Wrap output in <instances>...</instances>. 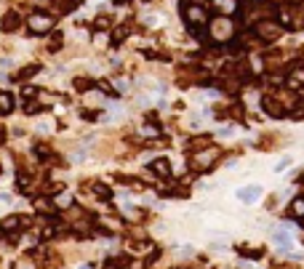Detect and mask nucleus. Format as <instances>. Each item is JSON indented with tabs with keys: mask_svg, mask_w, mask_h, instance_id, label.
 Wrapping results in <instances>:
<instances>
[{
	"mask_svg": "<svg viewBox=\"0 0 304 269\" xmlns=\"http://www.w3.org/2000/svg\"><path fill=\"white\" fill-rule=\"evenodd\" d=\"M208 8L203 3H187L184 5V24L190 27L192 32H198V30H203V27L208 24Z\"/></svg>",
	"mask_w": 304,
	"mask_h": 269,
	"instance_id": "nucleus-4",
	"label": "nucleus"
},
{
	"mask_svg": "<svg viewBox=\"0 0 304 269\" xmlns=\"http://www.w3.org/2000/svg\"><path fill=\"white\" fill-rule=\"evenodd\" d=\"M251 3H259V0H251Z\"/></svg>",
	"mask_w": 304,
	"mask_h": 269,
	"instance_id": "nucleus-28",
	"label": "nucleus"
},
{
	"mask_svg": "<svg viewBox=\"0 0 304 269\" xmlns=\"http://www.w3.org/2000/svg\"><path fill=\"white\" fill-rule=\"evenodd\" d=\"M275 240H278L283 248H291V245H294V243H291V237H288L285 232H275Z\"/></svg>",
	"mask_w": 304,
	"mask_h": 269,
	"instance_id": "nucleus-23",
	"label": "nucleus"
},
{
	"mask_svg": "<svg viewBox=\"0 0 304 269\" xmlns=\"http://www.w3.org/2000/svg\"><path fill=\"white\" fill-rule=\"evenodd\" d=\"M211 5H213V11H216L219 16H232L235 19V14L240 11V0H211Z\"/></svg>",
	"mask_w": 304,
	"mask_h": 269,
	"instance_id": "nucleus-6",
	"label": "nucleus"
},
{
	"mask_svg": "<svg viewBox=\"0 0 304 269\" xmlns=\"http://www.w3.org/2000/svg\"><path fill=\"white\" fill-rule=\"evenodd\" d=\"M72 85H75L77 91H88V88H91V85H94V80H86V77H75V80H72Z\"/></svg>",
	"mask_w": 304,
	"mask_h": 269,
	"instance_id": "nucleus-21",
	"label": "nucleus"
},
{
	"mask_svg": "<svg viewBox=\"0 0 304 269\" xmlns=\"http://www.w3.org/2000/svg\"><path fill=\"white\" fill-rule=\"evenodd\" d=\"M262 197V190L259 187H243V190H238V200H243V203H253V200Z\"/></svg>",
	"mask_w": 304,
	"mask_h": 269,
	"instance_id": "nucleus-13",
	"label": "nucleus"
},
{
	"mask_svg": "<svg viewBox=\"0 0 304 269\" xmlns=\"http://www.w3.org/2000/svg\"><path fill=\"white\" fill-rule=\"evenodd\" d=\"M14 269H38V264L32 261V256H21V259L14 264Z\"/></svg>",
	"mask_w": 304,
	"mask_h": 269,
	"instance_id": "nucleus-20",
	"label": "nucleus"
},
{
	"mask_svg": "<svg viewBox=\"0 0 304 269\" xmlns=\"http://www.w3.org/2000/svg\"><path fill=\"white\" fill-rule=\"evenodd\" d=\"M48 48H51V51H56V48H61V32H56V38H51V43H48Z\"/></svg>",
	"mask_w": 304,
	"mask_h": 269,
	"instance_id": "nucleus-24",
	"label": "nucleus"
},
{
	"mask_svg": "<svg viewBox=\"0 0 304 269\" xmlns=\"http://www.w3.org/2000/svg\"><path fill=\"white\" fill-rule=\"evenodd\" d=\"M216 157H219V150H216V147H208L206 152H198V154H195V163H198V168H211Z\"/></svg>",
	"mask_w": 304,
	"mask_h": 269,
	"instance_id": "nucleus-8",
	"label": "nucleus"
},
{
	"mask_svg": "<svg viewBox=\"0 0 304 269\" xmlns=\"http://www.w3.org/2000/svg\"><path fill=\"white\" fill-rule=\"evenodd\" d=\"M235 35H238V24H235L232 16H211L208 19V24H206L208 43L224 45V43H232Z\"/></svg>",
	"mask_w": 304,
	"mask_h": 269,
	"instance_id": "nucleus-1",
	"label": "nucleus"
},
{
	"mask_svg": "<svg viewBox=\"0 0 304 269\" xmlns=\"http://www.w3.org/2000/svg\"><path fill=\"white\" fill-rule=\"evenodd\" d=\"M110 24H112L110 16H96V21H94V30H96V32H104V30H110Z\"/></svg>",
	"mask_w": 304,
	"mask_h": 269,
	"instance_id": "nucleus-19",
	"label": "nucleus"
},
{
	"mask_svg": "<svg viewBox=\"0 0 304 269\" xmlns=\"http://www.w3.org/2000/svg\"><path fill=\"white\" fill-rule=\"evenodd\" d=\"M0 173H3V165H0Z\"/></svg>",
	"mask_w": 304,
	"mask_h": 269,
	"instance_id": "nucleus-27",
	"label": "nucleus"
},
{
	"mask_svg": "<svg viewBox=\"0 0 304 269\" xmlns=\"http://www.w3.org/2000/svg\"><path fill=\"white\" fill-rule=\"evenodd\" d=\"M0 144H5V131L0 128Z\"/></svg>",
	"mask_w": 304,
	"mask_h": 269,
	"instance_id": "nucleus-26",
	"label": "nucleus"
},
{
	"mask_svg": "<svg viewBox=\"0 0 304 269\" xmlns=\"http://www.w3.org/2000/svg\"><path fill=\"white\" fill-rule=\"evenodd\" d=\"M152 171H155L157 176H163V179H168V176H171V165H168V160H166V157L152 160Z\"/></svg>",
	"mask_w": 304,
	"mask_h": 269,
	"instance_id": "nucleus-14",
	"label": "nucleus"
},
{
	"mask_svg": "<svg viewBox=\"0 0 304 269\" xmlns=\"http://www.w3.org/2000/svg\"><path fill=\"white\" fill-rule=\"evenodd\" d=\"M91 192L96 194L99 200H110V197H112V190H110L107 184H101V181H94V184H91Z\"/></svg>",
	"mask_w": 304,
	"mask_h": 269,
	"instance_id": "nucleus-17",
	"label": "nucleus"
},
{
	"mask_svg": "<svg viewBox=\"0 0 304 269\" xmlns=\"http://www.w3.org/2000/svg\"><path fill=\"white\" fill-rule=\"evenodd\" d=\"M32 96H38V88H35V85H24V88H21V99L30 101Z\"/></svg>",
	"mask_w": 304,
	"mask_h": 269,
	"instance_id": "nucleus-22",
	"label": "nucleus"
},
{
	"mask_svg": "<svg viewBox=\"0 0 304 269\" xmlns=\"http://www.w3.org/2000/svg\"><path fill=\"white\" fill-rule=\"evenodd\" d=\"M16 110V96L8 91H0V115H11Z\"/></svg>",
	"mask_w": 304,
	"mask_h": 269,
	"instance_id": "nucleus-12",
	"label": "nucleus"
},
{
	"mask_svg": "<svg viewBox=\"0 0 304 269\" xmlns=\"http://www.w3.org/2000/svg\"><path fill=\"white\" fill-rule=\"evenodd\" d=\"M21 27V14H16V11H8V14L3 16V21H0V30L3 32H14Z\"/></svg>",
	"mask_w": 304,
	"mask_h": 269,
	"instance_id": "nucleus-9",
	"label": "nucleus"
},
{
	"mask_svg": "<svg viewBox=\"0 0 304 269\" xmlns=\"http://www.w3.org/2000/svg\"><path fill=\"white\" fill-rule=\"evenodd\" d=\"M288 216H291V219H304V197H296L294 200V203H291L288 205Z\"/></svg>",
	"mask_w": 304,
	"mask_h": 269,
	"instance_id": "nucleus-16",
	"label": "nucleus"
},
{
	"mask_svg": "<svg viewBox=\"0 0 304 269\" xmlns=\"http://www.w3.org/2000/svg\"><path fill=\"white\" fill-rule=\"evenodd\" d=\"M285 165H291V157H280V163L275 165V171H285Z\"/></svg>",
	"mask_w": 304,
	"mask_h": 269,
	"instance_id": "nucleus-25",
	"label": "nucleus"
},
{
	"mask_svg": "<svg viewBox=\"0 0 304 269\" xmlns=\"http://www.w3.org/2000/svg\"><path fill=\"white\" fill-rule=\"evenodd\" d=\"M275 21L285 30H302L304 27V5L302 3H288L275 8Z\"/></svg>",
	"mask_w": 304,
	"mask_h": 269,
	"instance_id": "nucleus-2",
	"label": "nucleus"
},
{
	"mask_svg": "<svg viewBox=\"0 0 304 269\" xmlns=\"http://www.w3.org/2000/svg\"><path fill=\"white\" fill-rule=\"evenodd\" d=\"M253 35L262 40V43H275V40L283 35V27L275 19H259V21H253Z\"/></svg>",
	"mask_w": 304,
	"mask_h": 269,
	"instance_id": "nucleus-5",
	"label": "nucleus"
},
{
	"mask_svg": "<svg viewBox=\"0 0 304 269\" xmlns=\"http://www.w3.org/2000/svg\"><path fill=\"white\" fill-rule=\"evenodd\" d=\"M32 152H35L38 160H48V157H51V147H48V144H40V141L32 147Z\"/></svg>",
	"mask_w": 304,
	"mask_h": 269,
	"instance_id": "nucleus-18",
	"label": "nucleus"
},
{
	"mask_svg": "<svg viewBox=\"0 0 304 269\" xmlns=\"http://www.w3.org/2000/svg\"><path fill=\"white\" fill-rule=\"evenodd\" d=\"M24 24H27V30H30V35L43 38V35H48V32L54 30V24H56V14L38 8V11H32V14L24 19Z\"/></svg>",
	"mask_w": 304,
	"mask_h": 269,
	"instance_id": "nucleus-3",
	"label": "nucleus"
},
{
	"mask_svg": "<svg viewBox=\"0 0 304 269\" xmlns=\"http://www.w3.org/2000/svg\"><path fill=\"white\" fill-rule=\"evenodd\" d=\"M262 110L267 112L269 117H275V120L285 115V110H283V107H280V101L275 99V96H264V99H262Z\"/></svg>",
	"mask_w": 304,
	"mask_h": 269,
	"instance_id": "nucleus-7",
	"label": "nucleus"
},
{
	"mask_svg": "<svg viewBox=\"0 0 304 269\" xmlns=\"http://www.w3.org/2000/svg\"><path fill=\"white\" fill-rule=\"evenodd\" d=\"M38 72H40V64H27V67H21L19 72H14L11 80H14V83H27V80L32 75H38Z\"/></svg>",
	"mask_w": 304,
	"mask_h": 269,
	"instance_id": "nucleus-11",
	"label": "nucleus"
},
{
	"mask_svg": "<svg viewBox=\"0 0 304 269\" xmlns=\"http://www.w3.org/2000/svg\"><path fill=\"white\" fill-rule=\"evenodd\" d=\"M35 211H38V213H46V216H54V213H56L51 197H38V200H35Z\"/></svg>",
	"mask_w": 304,
	"mask_h": 269,
	"instance_id": "nucleus-15",
	"label": "nucleus"
},
{
	"mask_svg": "<svg viewBox=\"0 0 304 269\" xmlns=\"http://www.w3.org/2000/svg\"><path fill=\"white\" fill-rule=\"evenodd\" d=\"M285 83H288V88H302V85H304V64H294V67H291Z\"/></svg>",
	"mask_w": 304,
	"mask_h": 269,
	"instance_id": "nucleus-10",
	"label": "nucleus"
}]
</instances>
